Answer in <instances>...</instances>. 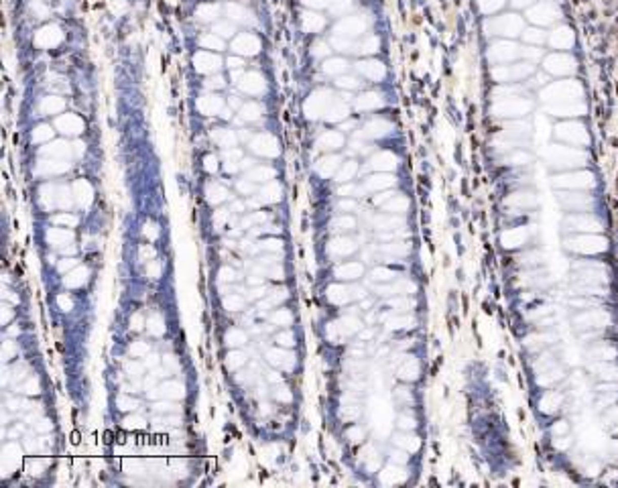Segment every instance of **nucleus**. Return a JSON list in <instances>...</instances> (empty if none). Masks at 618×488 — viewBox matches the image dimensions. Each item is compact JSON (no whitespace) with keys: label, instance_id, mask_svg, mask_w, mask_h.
Returning a JSON list of instances; mask_svg holds the SVG:
<instances>
[{"label":"nucleus","instance_id":"1","mask_svg":"<svg viewBox=\"0 0 618 488\" xmlns=\"http://www.w3.org/2000/svg\"><path fill=\"white\" fill-rule=\"evenodd\" d=\"M234 49L236 51H240V53H256V49H258V43H256V39L254 37H250V35H242L236 43H234Z\"/></svg>","mask_w":618,"mask_h":488},{"label":"nucleus","instance_id":"2","mask_svg":"<svg viewBox=\"0 0 618 488\" xmlns=\"http://www.w3.org/2000/svg\"><path fill=\"white\" fill-rule=\"evenodd\" d=\"M196 63H198V69L200 71H212V69H216L218 67V59H214V57H208L206 53H200L198 57H196Z\"/></svg>","mask_w":618,"mask_h":488},{"label":"nucleus","instance_id":"3","mask_svg":"<svg viewBox=\"0 0 618 488\" xmlns=\"http://www.w3.org/2000/svg\"><path fill=\"white\" fill-rule=\"evenodd\" d=\"M303 21H305V29H307V31H309V29H312V31H318V29L324 27V19L318 17V15H305Z\"/></svg>","mask_w":618,"mask_h":488},{"label":"nucleus","instance_id":"4","mask_svg":"<svg viewBox=\"0 0 618 488\" xmlns=\"http://www.w3.org/2000/svg\"><path fill=\"white\" fill-rule=\"evenodd\" d=\"M228 15H234L232 19H236V21H242V23H246V21H250L252 23V19H250V15L248 13H244L242 9H238V7H228Z\"/></svg>","mask_w":618,"mask_h":488},{"label":"nucleus","instance_id":"5","mask_svg":"<svg viewBox=\"0 0 618 488\" xmlns=\"http://www.w3.org/2000/svg\"><path fill=\"white\" fill-rule=\"evenodd\" d=\"M271 175H273L271 169H256L254 173H250V179H254V181H266V177H271Z\"/></svg>","mask_w":618,"mask_h":488},{"label":"nucleus","instance_id":"6","mask_svg":"<svg viewBox=\"0 0 618 488\" xmlns=\"http://www.w3.org/2000/svg\"><path fill=\"white\" fill-rule=\"evenodd\" d=\"M342 69H346V63H344V61H340V59L330 61V65L326 63V71H328V73H336V71H342Z\"/></svg>","mask_w":618,"mask_h":488},{"label":"nucleus","instance_id":"7","mask_svg":"<svg viewBox=\"0 0 618 488\" xmlns=\"http://www.w3.org/2000/svg\"><path fill=\"white\" fill-rule=\"evenodd\" d=\"M242 112H244L242 116H244L246 120H254V118H258V114H256V112H258V108H256V106H252V104L244 106V108H242Z\"/></svg>","mask_w":618,"mask_h":488},{"label":"nucleus","instance_id":"8","mask_svg":"<svg viewBox=\"0 0 618 488\" xmlns=\"http://www.w3.org/2000/svg\"><path fill=\"white\" fill-rule=\"evenodd\" d=\"M202 43H204V45H208V47H212V49H222V41H220L218 37H214V35L204 37V39H202Z\"/></svg>","mask_w":618,"mask_h":488},{"label":"nucleus","instance_id":"9","mask_svg":"<svg viewBox=\"0 0 618 488\" xmlns=\"http://www.w3.org/2000/svg\"><path fill=\"white\" fill-rule=\"evenodd\" d=\"M200 19H204V21H212V19H216V7H204L202 11H200Z\"/></svg>","mask_w":618,"mask_h":488},{"label":"nucleus","instance_id":"10","mask_svg":"<svg viewBox=\"0 0 618 488\" xmlns=\"http://www.w3.org/2000/svg\"><path fill=\"white\" fill-rule=\"evenodd\" d=\"M216 31H218L220 35H226V37L234 35V29H232L230 25H216Z\"/></svg>","mask_w":618,"mask_h":488},{"label":"nucleus","instance_id":"11","mask_svg":"<svg viewBox=\"0 0 618 488\" xmlns=\"http://www.w3.org/2000/svg\"><path fill=\"white\" fill-rule=\"evenodd\" d=\"M354 169H356V167H354V165H348V167H346V169H344V171H342V175H340V177H342V179H340V181H346V179H348V177H350V175H352V173H354Z\"/></svg>","mask_w":618,"mask_h":488},{"label":"nucleus","instance_id":"12","mask_svg":"<svg viewBox=\"0 0 618 488\" xmlns=\"http://www.w3.org/2000/svg\"><path fill=\"white\" fill-rule=\"evenodd\" d=\"M305 3H307V0H305ZM309 5H314V7H324L326 3H324V0H312V3H309Z\"/></svg>","mask_w":618,"mask_h":488},{"label":"nucleus","instance_id":"13","mask_svg":"<svg viewBox=\"0 0 618 488\" xmlns=\"http://www.w3.org/2000/svg\"><path fill=\"white\" fill-rule=\"evenodd\" d=\"M228 63H230V67H238V65H240L238 59H232V61H228Z\"/></svg>","mask_w":618,"mask_h":488}]
</instances>
